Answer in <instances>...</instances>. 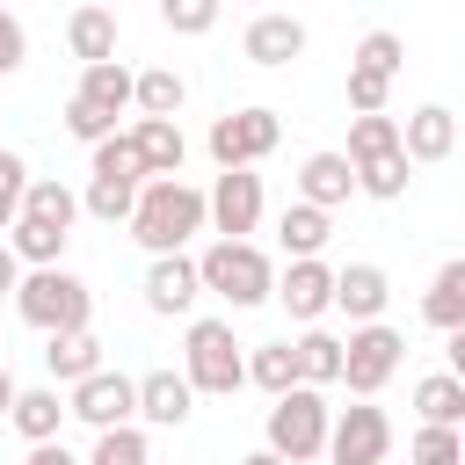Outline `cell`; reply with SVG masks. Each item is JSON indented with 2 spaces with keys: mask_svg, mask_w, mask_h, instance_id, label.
<instances>
[{
  "mask_svg": "<svg viewBox=\"0 0 465 465\" xmlns=\"http://www.w3.org/2000/svg\"><path fill=\"white\" fill-rule=\"evenodd\" d=\"M189 102V80L174 73V65H145V73H131V109L138 116H174Z\"/></svg>",
  "mask_w": 465,
  "mask_h": 465,
  "instance_id": "7402d4cb",
  "label": "cell"
},
{
  "mask_svg": "<svg viewBox=\"0 0 465 465\" xmlns=\"http://www.w3.org/2000/svg\"><path fill=\"white\" fill-rule=\"evenodd\" d=\"M196 283L240 312V305H262V298L276 291V269H269V254H262L254 240H211V247L196 254Z\"/></svg>",
  "mask_w": 465,
  "mask_h": 465,
  "instance_id": "3957f363",
  "label": "cell"
},
{
  "mask_svg": "<svg viewBox=\"0 0 465 465\" xmlns=\"http://www.w3.org/2000/svg\"><path fill=\"white\" fill-rule=\"evenodd\" d=\"M15 312H22L36 334H65V327H87L94 291H87L73 269L44 262V269H22V283H15Z\"/></svg>",
  "mask_w": 465,
  "mask_h": 465,
  "instance_id": "7a4b0ae2",
  "label": "cell"
},
{
  "mask_svg": "<svg viewBox=\"0 0 465 465\" xmlns=\"http://www.w3.org/2000/svg\"><path fill=\"white\" fill-rule=\"evenodd\" d=\"M385 298H392V276H385L378 262H349V269H334V305H341L349 320H378Z\"/></svg>",
  "mask_w": 465,
  "mask_h": 465,
  "instance_id": "e0dca14e",
  "label": "cell"
},
{
  "mask_svg": "<svg viewBox=\"0 0 465 465\" xmlns=\"http://www.w3.org/2000/svg\"><path fill=\"white\" fill-rule=\"evenodd\" d=\"M240 465H283V458H276V450H269V443H262V450H247V458H240Z\"/></svg>",
  "mask_w": 465,
  "mask_h": 465,
  "instance_id": "f6af8a7d",
  "label": "cell"
},
{
  "mask_svg": "<svg viewBox=\"0 0 465 465\" xmlns=\"http://www.w3.org/2000/svg\"><path fill=\"white\" fill-rule=\"evenodd\" d=\"M247 385H262L269 400L291 392V385H298V356H291V341H262V349L247 356Z\"/></svg>",
  "mask_w": 465,
  "mask_h": 465,
  "instance_id": "4dcf8cb0",
  "label": "cell"
},
{
  "mask_svg": "<svg viewBox=\"0 0 465 465\" xmlns=\"http://www.w3.org/2000/svg\"><path fill=\"white\" fill-rule=\"evenodd\" d=\"M269 298H276L291 320H305V327H312V320L334 305V269H327L320 254H298V262L276 276V291H269Z\"/></svg>",
  "mask_w": 465,
  "mask_h": 465,
  "instance_id": "8fae6325",
  "label": "cell"
},
{
  "mask_svg": "<svg viewBox=\"0 0 465 465\" xmlns=\"http://www.w3.org/2000/svg\"><path fill=\"white\" fill-rule=\"evenodd\" d=\"M22 465H80V458H73V450L51 436V443H29V458H22Z\"/></svg>",
  "mask_w": 465,
  "mask_h": 465,
  "instance_id": "b9f144b4",
  "label": "cell"
},
{
  "mask_svg": "<svg viewBox=\"0 0 465 465\" xmlns=\"http://www.w3.org/2000/svg\"><path fill=\"white\" fill-rule=\"evenodd\" d=\"M203 298V283H196V262L174 247V254H153V269H145V305L160 312V320H174V312H189Z\"/></svg>",
  "mask_w": 465,
  "mask_h": 465,
  "instance_id": "7c38bea8",
  "label": "cell"
},
{
  "mask_svg": "<svg viewBox=\"0 0 465 465\" xmlns=\"http://www.w3.org/2000/svg\"><path fill=\"white\" fill-rule=\"evenodd\" d=\"M392 145H400V124H392L385 109H363V116L349 124V153H341V160L356 167V160H371V153H392Z\"/></svg>",
  "mask_w": 465,
  "mask_h": 465,
  "instance_id": "836d02e7",
  "label": "cell"
},
{
  "mask_svg": "<svg viewBox=\"0 0 465 465\" xmlns=\"http://www.w3.org/2000/svg\"><path fill=\"white\" fill-rule=\"evenodd\" d=\"M407 458H414V465H465V436H458V429H443V421H421Z\"/></svg>",
  "mask_w": 465,
  "mask_h": 465,
  "instance_id": "e575fe53",
  "label": "cell"
},
{
  "mask_svg": "<svg viewBox=\"0 0 465 465\" xmlns=\"http://www.w3.org/2000/svg\"><path fill=\"white\" fill-rule=\"evenodd\" d=\"M22 58H29V29L0 7V80H7V73H22Z\"/></svg>",
  "mask_w": 465,
  "mask_h": 465,
  "instance_id": "ab89813d",
  "label": "cell"
},
{
  "mask_svg": "<svg viewBox=\"0 0 465 465\" xmlns=\"http://www.w3.org/2000/svg\"><path fill=\"white\" fill-rule=\"evenodd\" d=\"M65 44H73V58H80V65H94V58H116V7H109V0H87V7H73V22H65Z\"/></svg>",
  "mask_w": 465,
  "mask_h": 465,
  "instance_id": "ac0fdd59",
  "label": "cell"
},
{
  "mask_svg": "<svg viewBox=\"0 0 465 465\" xmlns=\"http://www.w3.org/2000/svg\"><path fill=\"white\" fill-rule=\"evenodd\" d=\"M15 283H22V262H15V247L0 240V291H15Z\"/></svg>",
  "mask_w": 465,
  "mask_h": 465,
  "instance_id": "7bdbcfd3",
  "label": "cell"
},
{
  "mask_svg": "<svg viewBox=\"0 0 465 465\" xmlns=\"http://www.w3.org/2000/svg\"><path fill=\"white\" fill-rule=\"evenodd\" d=\"M65 131H73L80 145H102V138L116 131V116H109V109H94L87 94H73V102H65Z\"/></svg>",
  "mask_w": 465,
  "mask_h": 465,
  "instance_id": "74e56055",
  "label": "cell"
},
{
  "mask_svg": "<svg viewBox=\"0 0 465 465\" xmlns=\"http://www.w3.org/2000/svg\"><path fill=\"white\" fill-rule=\"evenodd\" d=\"M189 407H196V385H189L182 371H145V378H138V414H145L153 429H182Z\"/></svg>",
  "mask_w": 465,
  "mask_h": 465,
  "instance_id": "2e32d148",
  "label": "cell"
},
{
  "mask_svg": "<svg viewBox=\"0 0 465 465\" xmlns=\"http://www.w3.org/2000/svg\"><path fill=\"white\" fill-rule=\"evenodd\" d=\"M218 7H225V0H160V22H167L174 36H203V29L218 22Z\"/></svg>",
  "mask_w": 465,
  "mask_h": 465,
  "instance_id": "8d00e7d4",
  "label": "cell"
},
{
  "mask_svg": "<svg viewBox=\"0 0 465 465\" xmlns=\"http://www.w3.org/2000/svg\"><path fill=\"white\" fill-rule=\"evenodd\" d=\"M65 414H73V421H87V429H116V421H131V414H138V378H124V371H109V363H94L87 378H73Z\"/></svg>",
  "mask_w": 465,
  "mask_h": 465,
  "instance_id": "30bf717a",
  "label": "cell"
},
{
  "mask_svg": "<svg viewBox=\"0 0 465 465\" xmlns=\"http://www.w3.org/2000/svg\"><path fill=\"white\" fill-rule=\"evenodd\" d=\"M15 392H22V385H15V371H7V363H0V414H7V407H15Z\"/></svg>",
  "mask_w": 465,
  "mask_h": 465,
  "instance_id": "ee69618b",
  "label": "cell"
},
{
  "mask_svg": "<svg viewBox=\"0 0 465 465\" xmlns=\"http://www.w3.org/2000/svg\"><path fill=\"white\" fill-rule=\"evenodd\" d=\"M392 102V80L385 73H363V65H349V109L363 116V109H385Z\"/></svg>",
  "mask_w": 465,
  "mask_h": 465,
  "instance_id": "f35d334b",
  "label": "cell"
},
{
  "mask_svg": "<svg viewBox=\"0 0 465 465\" xmlns=\"http://www.w3.org/2000/svg\"><path fill=\"white\" fill-rule=\"evenodd\" d=\"M276 138H283V116H276V109H225L203 145H211L218 167H254V160L276 153Z\"/></svg>",
  "mask_w": 465,
  "mask_h": 465,
  "instance_id": "ba28073f",
  "label": "cell"
},
{
  "mask_svg": "<svg viewBox=\"0 0 465 465\" xmlns=\"http://www.w3.org/2000/svg\"><path fill=\"white\" fill-rule=\"evenodd\" d=\"M80 465H153V450H145V429H131V421H116V429H94V450H87Z\"/></svg>",
  "mask_w": 465,
  "mask_h": 465,
  "instance_id": "1f68e13d",
  "label": "cell"
},
{
  "mask_svg": "<svg viewBox=\"0 0 465 465\" xmlns=\"http://www.w3.org/2000/svg\"><path fill=\"white\" fill-rule=\"evenodd\" d=\"M80 94H87L94 109L124 116V109H131V65H116V58H94V65H80Z\"/></svg>",
  "mask_w": 465,
  "mask_h": 465,
  "instance_id": "83f0119b",
  "label": "cell"
},
{
  "mask_svg": "<svg viewBox=\"0 0 465 465\" xmlns=\"http://www.w3.org/2000/svg\"><path fill=\"white\" fill-rule=\"evenodd\" d=\"M22 189H29V167H22V153H7V145H0V203H15V211H22Z\"/></svg>",
  "mask_w": 465,
  "mask_h": 465,
  "instance_id": "60d3db41",
  "label": "cell"
},
{
  "mask_svg": "<svg viewBox=\"0 0 465 465\" xmlns=\"http://www.w3.org/2000/svg\"><path fill=\"white\" fill-rule=\"evenodd\" d=\"M22 218H44V225H65V232H73L80 196H73L65 182H51V174H29V189H22Z\"/></svg>",
  "mask_w": 465,
  "mask_h": 465,
  "instance_id": "f546056e",
  "label": "cell"
},
{
  "mask_svg": "<svg viewBox=\"0 0 465 465\" xmlns=\"http://www.w3.org/2000/svg\"><path fill=\"white\" fill-rule=\"evenodd\" d=\"M94 363H102V341H94L87 327L44 334V371H51V385H73V378H87Z\"/></svg>",
  "mask_w": 465,
  "mask_h": 465,
  "instance_id": "44dd1931",
  "label": "cell"
},
{
  "mask_svg": "<svg viewBox=\"0 0 465 465\" xmlns=\"http://www.w3.org/2000/svg\"><path fill=\"white\" fill-rule=\"evenodd\" d=\"M0 7H7V0H0Z\"/></svg>",
  "mask_w": 465,
  "mask_h": 465,
  "instance_id": "bcb514c9",
  "label": "cell"
},
{
  "mask_svg": "<svg viewBox=\"0 0 465 465\" xmlns=\"http://www.w3.org/2000/svg\"><path fill=\"white\" fill-rule=\"evenodd\" d=\"M131 203H138V182H124V174H94V182H87V196H80V211H94L102 225H124V218H131Z\"/></svg>",
  "mask_w": 465,
  "mask_h": 465,
  "instance_id": "d6a6232c",
  "label": "cell"
},
{
  "mask_svg": "<svg viewBox=\"0 0 465 465\" xmlns=\"http://www.w3.org/2000/svg\"><path fill=\"white\" fill-rule=\"evenodd\" d=\"M182 378H189L196 392H218V400H232V392L247 385V356H240V341H232V327H225V320H189Z\"/></svg>",
  "mask_w": 465,
  "mask_h": 465,
  "instance_id": "277c9868",
  "label": "cell"
},
{
  "mask_svg": "<svg viewBox=\"0 0 465 465\" xmlns=\"http://www.w3.org/2000/svg\"><path fill=\"white\" fill-rule=\"evenodd\" d=\"M124 138L138 145V167H145V174H182V160H189V138H182L174 116H138Z\"/></svg>",
  "mask_w": 465,
  "mask_h": 465,
  "instance_id": "9a60e30c",
  "label": "cell"
},
{
  "mask_svg": "<svg viewBox=\"0 0 465 465\" xmlns=\"http://www.w3.org/2000/svg\"><path fill=\"white\" fill-rule=\"evenodd\" d=\"M414 414L458 429V421H465V378H458V371H429V378L414 385Z\"/></svg>",
  "mask_w": 465,
  "mask_h": 465,
  "instance_id": "484cf974",
  "label": "cell"
},
{
  "mask_svg": "<svg viewBox=\"0 0 465 465\" xmlns=\"http://www.w3.org/2000/svg\"><path fill=\"white\" fill-rule=\"evenodd\" d=\"M400 153H407L414 167H436V160H450V153H458V116H450L443 102L414 109V116H407V131H400Z\"/></svg>",
  "mask_w": 465,
  "mask_h": 465,
  "instance_id": "5bb4252c",
  "label": "cell"
},
{
  "mask_svg": "<svg viewBox=\"0 0 465 465\" xmlns=\"http://www.w3.org/2000/svg\"><path fill=\"white\" fill-rule=\"evenodd\" d=\"M349 65H363V73H385V80H400V65H407V44L392 36V29H371L363 44H356V58Z\"/></svg>",
  "mask_w": 465,
  "mask_h": 465,
  "instance_id": "d590c367",
  "label": "cell"
},
{
  "mask_svg": "<svg viewBox=\"0 0 465 465\" xmlns=\"http://www.w3.org/2000/svg\"><path fill=\"white\" fill-rule=\"evenodd\" d=\"M327 400H320V385H291V392H276V407H269V450L283 458V465H305V458H320V443H327Z\"/></svg>",
  "mask_w": 465,
  "mask_h": 465,
  "instance_id": "8992f818",
  "label": "cell"
},
{
  "mask_svg": "<svg viewBox=\"0 0 465 465\" xmlns=\"http://www.w3.org/2000/svg\"><path fill=\"white\" fill-rule=\"evenodd\" d=\"M65 240H73L65 225L22 218V211H15V225H7V247H15V262H22V269H44V262H58V254H65Z\"/></svg>",
  "mask_w": 465,
  "mask_h": 465,
  "instance_id": "d4e9b609",
  "label": "cell"
},
{
  "mask_svg": "<svg viewBox=\"0 0 465 465\" xmlns=\"http://www.w3.org/2000/svg\"><path fill=\"white\" fill-rule=\"evenodd\" d=\"M385 450H392V421H385V407L356 400V407L327 414V443H320V458H334V465H385Z\"/></svg>",
  "mask_w": 465,
  "mask_h": 465,
  "instance_id": "52a82bcc",
  "label": "cell"
},
{
  "mask_svg": "<svg viewBox=\"0 0 465 465\" xmlns=\"http://www.w3.org/2000/svg\"><path fill=\"white\" fill-rule=\"evenodd\" d=\"M421 320L429 327H465V262H443L436 269V283H429V298H421Z\"/></svg>",
  "mask_w": 465,
  "mask_h": 465,
  "instance_id": "4316f807",
  "label": "cell"
},
{
  "mask_svg": "<svg viewBox=\"0 0 465 465\" xmlns=\"http://www.w3.org/2000/svg\"><path fill=\"white\" fill-rule=\"evenodd\" d=\"M240 51L254 58V65H291V58H305V22L298 15H254L247 22V36H240Z\"/></svg>",
  "mask_w": 465,
  "mask_h": 465,
  "instance_id": "4fadbf2b",
  "label": "cell"
},
{
  "mask_svg": "<svg viewBox=\"0 0 465 465\" xmlns=\"http://www.w3.org/2000/svg\"><path fill=\"white\" fill-rule=\"evenodd\" d=\"M400 363H407V334L385 327V320H356L349 341H341V378H334V385H349L356 400H371V392L392 385Z\"/></svg>",
  "mask_w": 465,
  "mask_h": 465,
  "instance_id": "5b68a950",
  "label": "cell"
},
{
  "mask_svg": "<svg viewBox=\"0 0 465 465\" xmlns=\"http://www.w3.org/2000/svg\"><path fill=\"white\" fill-rule=\"evenodd\" d=\"M291 356H298V385H334L341 378V334H327V327H305L298 341H291Z\"/></svg>",
  "mask_w": 465,
  "mask_h": 465,
  "instance_id": "603a6c76",
  "label": "cell"
},
{
  "mask_svg": "<svg viewBox=\"0 0 465 465\" xmlns=\"http://www.w3.org/2000/svg\"><path fill=\"white\" fill-rule=\"evenodd\" d=\"M203 225L218 240H247L262 225V174L254 167H218V182L203 189Z\"/></svg>",
  "mask_w": 465,
  "mask_h": 465,
  "instance_id": "9c48e42d",
  "label": "cell"
},
{
  "mask_svg": "<svg viewBox=\"0 0 465 465\" xmlns=\"http://www.w3.org/2000/svg\"><path fill=\"white\" fill-rule=\"evenodd\" d=\"M124 225H131V240L145 254H174V247H189L203 232V189H189L182 174H145Z\"/></svg>",
  "mask_w": 465,
  "mask_h": 465,
  "instance_id": "6da1fadb",
  "label": "cell"
},
{
  "mask_svg": "<svg viewBox=\"0 0 465 465\" xmlns=\"http://www.w3.org/2000/svg\"><path fill=\"white\" fill-rule=\"evenodd\" d=\"M407 167H414V160H407L400 145H392V153H371V160H356V189L378 196V203H400V196H407Z\"/></svg>",
  "mask_w": 465,
  "mask_h": 465,
  "instance_id": "f1b7e54d",
  "label": "cell"
},
{
  "mask_svg": "<svg viewBox=\"0 0 465 465\" xmlns=\"http://www.w3.org/2000/svg\"><path fill=\"white\" fill-rule=\"evenodd\" d=\"M298 196H305V203H320V211H334V203H349V196H356V167H349L341 153H312V160L298 167Z\"/></svg>",
  "mask_w": 465,
  "mask_h": 465,
  "instance_id": "d6986e66",
  "label": "cell"
},
{
  "mask_svg": "<svg viewBox=\"0 0 465 465\" xmlns=\"http://www.w3.org/2000/svg\"><path fill=\"white\" fill-rule=\"evenodd\" d=\"M276 240H283V254L298 262V254H320L327 240H334V211H320V203H283V218H276Z\"/></svg>",
  "mask_w": 465,
  "mask_h": 465,
  "instance_id": "ffe728a7",
  "label": "cell"
},
{
  "mask_svg": "<svg viewBox=\"0 0 465 465\" xmlns=\"http://www.w3.org/2000/svg\"><path fill=\"white\" fill-rule=\"evenodd\" d=\"M7 421H15L29 443H51V436H58V421H65V400H58V385H29V392H15Z\"/></svg>",
  "mask_w": 465,
  "mask_h": 465,
  "instance_id": "cb8c5ba5",
  "label": "cell"
}]
</instances>
